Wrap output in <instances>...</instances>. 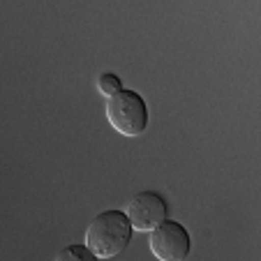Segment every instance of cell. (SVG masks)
Returning a JSON list of instances; mask_svg holds the SVG:
<instances>
[{"label":"cell","mask_w":261,"mask_h":261,"mask_svg":"<svg viewBox=\"0 0 261 261\" xmlns=\"http://www.w3.org/2000/svg\"><path fill=\"white\" fill-rule=\"evenodd\" d=\"M132 222L125 211H102L86 229V243L95 259H114L132 243Z\"/></svg>","instance_id":"cell-1"},{"label":"cell","mask_w":261,"mask_h":261,"mask_svg":"<svg viewBox=\"0 0 261 261\" xmlns=\"http://www.w3.org/2000/svg\"><path fill=\"white\" fill-rule=\"evenodd\" d=\"M107 120L123 137H141L150 123V111L137 90L120 88L107 97Z\"/></svg>","instance_id":"cell-2"},{"label":"cell","mask_w":261,"mask_h":261,"mask_svg":"<svg viewBox=\"0 0 261 261\" xmlns=\"http://www.w3.org/2000/svg\"><path fill=\"white\" fill-rule=\"evenodd\" d=\"M148 236V247L150 254L160 261H182L188 259L192 250V238L188 229L176 220H162L155 229H150Z\"/></svg>","instance_id":"cell-3"},{"label":"cell","mask_w":261,"mask_h":261,"mask_svg":"<svg viewBox=\"0 0 261 261\" xmlns=\"http://www.w3.org/2000/svg\"><path fill=\"white\" fill-rule=\"evenodd\" d=\"M127 217L132 222L134 231H150L155 229L162 220L169 217V201L164 194L153 192V190H143L137 192L127 203Z\"/></svg>","instance_id":"cell-4"},{"label":"cell","mask_w":261,"mask_h":261,"mask_svg":"<svg viewBox=\"0 0 261 261\" xmlns=\"http://www.w3.org/2000/svg\"><path fill=\"white\" fill-rule=\"evenodd\" d=\"M123 88V84H120V76L114 72H104L97 76V90L104 95V97H111L114 93H118V90Z\"/></svg>","instance_id":"cell-5"},{"label":"cell","mask_w":261,"mask_h":261,"mask_svg":"<svg viewBox=\"0 0 261 261\" xmlns=\"http://www.w3.org/2000/svg\"><path fill=\"white\" fill-rule=\"evenodd\" d=\"M56 259H60V261H67V259L90 261V259H95V254H93V252H90L86 245H67L65 250L58 252V256H56Z\"/></svg>","instance_id":"cell-6"}]
</instances>
